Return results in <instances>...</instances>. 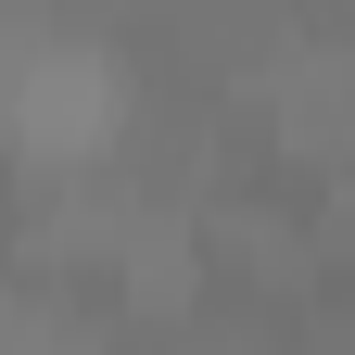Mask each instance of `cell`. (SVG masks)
I'll return each mask as SVG.
<instances>
[{"label": "cell", "mask_w": 355, "mask_h": 355, "mask_svg": "<svg viewBox=\"0 0 355 355\" xmlns=\"http://www.w3.org/2000/svg\"><path fill=\"white\" fill-rule=\"evenodd\" d=\"M127 114H140V76H127L114 51H89V38H38L13 102H0V140H13L26 165H102L127 140Z\"/></svg>", "instance_id": "1"}]
</instances>
